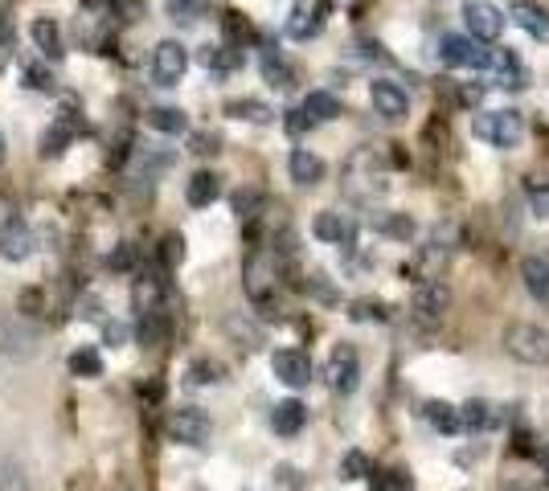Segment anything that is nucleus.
<instances>
[{"label": "nucleus", "mask_w": 549, "mask_h": 491, "mask_svg": "<svg viewBox=\"0 0 549 491\" xmlns=\"http://www.w3.org/2000/svg\"><path fill=\"white\" fill-rule=\"evenodd\" d=\"M472 136L488 148H517L525 140V115L521 111H484L472 119Z\"/></svg>", "instance_id": "f257e3e1"}, {"label": "nucleus", "mask_w": 549, "mask_h": 491, "mask_svg": "<svg viewBox=\"0 0 549 491\" xmlns=\"http://www.w3.org/2000/svg\"><path fill=\"white\" fill-rule=\"evenodd\" d=\"M504 352L521 365H549V332L537 324H509L504 328Z\"/></svg>", "instance_id": "f03ea898"}, {"label": "nucleus", "mask_w": 549, "mask_h": 491, "mask_svg": "<svg viewBox=\"0 0 549 491\" xmlns=\"http://www.w3.org/2000/svg\"><path fill=\"white\" fill-rule=\"evenodd\" d=\"M275 283H279L275 258L267 250H250L246 262H242V287H246L250 303H255V307H271L275 303Z\"/></svg>", "instance_id": "7ed1b4c3"}, {"label": "nucleus", "mask_w": 549, "mask_h": 491, "mask_svg": "<svg viewBox=\"0 0 549 491\" xmlns=\"http://www.w3.org/2000/svg\"><path fill=\"white\" fill-rule=\"evenodd\" d=\"M447 307H451V291H447V283H439V279H422V283L414 287L410 316H414L418 328L435 332V328L447 320Z\"/></svg>", "instance_id": "20e7f679"}, {"label": "nucleus", "mask_w": 549, "mask_h": 491, "mask_svg": "<svg viewBox=\"0 0 549 491\" xmlns=\"http://www.w3.org/2000/svg\"><path fill=\"white\" fill-rule=\"evenodd\" d=\"M164 434L181 446H205L214 438V422H209V414H201L197 406H177L164 418Z\"/></svg>", "instance_id": "39448f33"}, {"label": "nucleus", "mask_w": 549, "mask_h": 491, "mask_svg": "<svg viewBox=\"0 0 549 491\" xmlns=\"http://www.w3.org/2000/svg\"><path fill=\"white\" fill-rule=\"evenodd\" d=\"M324 381H328L332 393H341V397H349V393L361 385V356H357L353 344H336V348L328 352Z\"/></svg>", "instance_id": "423d86ee"}, {"label": "nucleus", "mask_w": 549, "mask_h": 491, "mask_svg": "<svg viewBox=\"0 0 549 491\" xmlns=\"http://www.w3.org/2000/svg\"><path fill=\"white\" fill-rule=\"evenodd\" d=\"M41 344V328L29 324L25 316H5L0 320V352L13 356V361H29Z\"/></svg>", "instance_id": "0eeeda50"}, {"label": "nucleus", "mask_w": 549, "mask_h": 491, "mask_svg": "<svg viewBox=\"0 0 549 491\" xmlns=\"http://www.w3.org/2000/svg\"><path fill=\"white\" fill-rule=\"evenodd\" d=\"M463 21H468V37H476L480 46H496V37L504 33V13L492 0H468L463 5Z\"/></svg>", "instance_id": "6e6552de"}, {"label": "nucleus", "mask_w": 549, "mask_h": 491, "mask_svg": "<svg viewBox=\"0 0 549 491\" xmlns=\"http://www.w3.org/2000/svg\"><path fill=\"white\" fill-rule=\"evenodd\" d=\"M189 70V50L181 46V41H160V46L152 50V82L156 86H177Z\"/></svg>", "instance_id": "1a4fd4ad"}, {"label": "nucleus", "mask_w": 549, "mask_h": 491, "mask_svg": "<svg viewBox=\"0 0 549 491\" xmlns=\"http://www.w3.org/2000/svg\"><path fill=\"white\" fill-rule=\"evenodd\" d=\"M78 131H82V119L74 115V111H58L54 115V123L41 131V160H58V156H66V148L78 140Z\"/></svg>", "instance_id": "9d476101"}, {"label": "nucleus", "mask_w": 549, "mask_h": 491, "mask_svg": "<svg viewBox=\"0 0 549 491\" xmlns=\"http://www.w3.org/2000/svg\"><path fill=\"white\" fill-rule=\"evenodd\" d=\"M271 373L287 385V389H308L312 381V356L300 352V348H279L271 356Z\"/></svg>", "instance_id": "9b49d317"}, {"label": "nucleus", "mask_w": 549, "mask_h": 491, "mask_svg": "<svg viewBox=\"0 0 549 491\" xmlns=\"http://www.w3.org/2000/svg\"><path fill=\"white\" fill-rule=\"evenodd\" d=\"M484 70H488L500 86H509V91H521V86H529L525 62H521L513 50H504V46H492V50L484 54Z\"/></svg>", "instance_id": "f8f14e48"}, {"label": "nucleus", "mask_w": 549, "mask_h": 491, "mask_svg": "<svg viewBox=\"0 0 549 491\" xmlns=\"http://www.w3.org/2000/svg\"><path fill=\"white\" fill-rule=\"evenodd\" d=\"M33 250H37V238L29 230V221L13 213L5 226H0V258H5V262H25Z\"/></svg>", "instance_id": "ddd939ff"}, {"label": "nucleus", "mask_w": 549, "mask_h": 491, "mask_svg": "<svg viewBox=\"0 0 549 491\" xmlns=\"http://www.w3.org/2000/svg\"><path fill=\"white\" fill-rule=\"evenodd\" d=\"M484 54L488 50H480V41L476 37H463V33H447L439 41V62L447 70H459V66H480L484 70Z\"/></svg>", "instance_id": "4468645a"}, {"label": "nucleus", "mask_w": 549, "mask_h": 491, "mask_svg": "<svg viewBox=\"0 0 549 491\" xmlns=\"http://www.w3.org/2000/svg\"><path fill=\"white\" fill-rule=\"evenodd\" d=\"M369 103H373V111H377V115L390 119V123L406 119V111H410L406 91H402L398 82H390V78H377V82H369Z\"/></svg>", "instance_id": "2eb2a0df"}, {"label": "nucleus", "mask_w": 549, "mask_h": 491, "mask_svg": "<svg viewBox=\"0 0 549 491\" xmlns=\"http://www.w3.org/2000/svg\"><path fill=\"white\" fill-rule=\"evenodd\" d=\"M324 17H328V0H304L295 5V13L287 17V37L291 41H308L324 29Z\"/></svg>", "instance_id": "dca6fc26"}, {"label": "nucleus", "mask_w": 549, "mask_h": 491, "mask_svg": "<svg viewBox=\"0 0 549 491\" xmlns=\"http://www.w3.org/2000/svg\"><path fill=\"white\" fill-rule=\"evenodd\" d=\"M509 17H513L533 41H549V9L537 5V0H513V5H509Z\"/></svg>", "instance_id": "f3484780"}, {"label": "nucleus", "mask_w": 549, "mask_h": 491, "mask_svg": "<svg viewBox=\"0 0 549 491\" xmlns=\"http://www.w3.org/2000/svg\"><path fill=\"white\" fill-rule=\"evenodd\" d=\"M287 172H291V181L295 185H304V189H312V185H320L324 181V160L316 156V152H308V148H295L291 156H287Z\"/></svg>", "instance_id": "a211bd4d"}, {"label": "nucleus", "mask_w": 549, "mask_h": 491, "mask_svg": "<svg viewBox=\"0 0 549 491\" xmlns=\"http://www.w3.org/2000/svg\"><path fill=\"white\" fill-rule=\"evenodd\" d=\"M521 283L537 303H549V254H525Z\"/></svg>", "instance_id": "6ab92c4d"}, {"label": "nucleus", "mask_w": 549, "mask_h": 491, "mask_svg": "<svg viewBox=\"0 0 549 491\" xmlns=\"http://www.w3.org/2000/svg\"><path fill=\"white\" fill-rule=\"evenodd\" d=\"M29 33H33V46H37L41 54H46L50 62H62V58H66V41H62V25H58L54 17H37Z\"/></svg>", "instance_id": "aec40b11"}, {"label": "nucleus", "mask_w": 549, "mask_h": 491, "mask_svg": "<svg viewBox=\"0 0 549 491\" xmlns=\"http://www.w3.org/2000/svg\"><path fill=\"white\" fill-rule=\"evenodd\" d=\"M312 234L320 242H328V246H341V242H353V221L341 217V213H332V209H324V213L312 217Z\"/></svg>", "instance_id": "412c9836"}, {"label": "nucleus", "mask_w": 549, "mask_h": 491, "mask_svg": "<svg viewBox=\"0 0 549 491\" xmlns=\"http://www.w3.org/2000/svg\"><path fill=\"white\" fill-rule=\"evenodd\" d=\"M304 422H308V406H304V401H295V397L279 401V406L271 410V430H275V434H283V438L300 434V430H304Z\"/></svg>", "instance_id": "4be33fe9"}, {"label": "nucleus", "mask_w": 549, "mask_h": 491, "mask_svg": "<svg viewBox=\"0 0 549 491\" xmlns=\"http://www.w3.org/2000/svg\"><path fill=\"white\" fill-rule=\"evenodd\" d=\"M173 332V316H168V307H156V311H144L140 324H136V336L144 348H160Z\"/></svg>", "instance_id": "5701e85b"}, {"label": "nucleus", "mask_w": 549, "mask_h": 491, "mask_svg": "<svg viewBox=\"0 0 549 491\" xmlns=\"http://www.w3.org/2000/svg\"><path fill=\"white\" fill-rule=\"evenodd\" d=\"M177 164V152H168V148H136V176H144V181H160V176Z\"/></svg>", "instance_id": "b1692460"}, {"label": "nucleus", "mask_w": 549, "mask_h": 491, "mask_svg": "<svg viewBox=\"0 0 549 491\" xmlns=\"http://www.w3.org/2000/svg\"><path fill=\"white\" fill-rule=\"evenodd\" d=\"M197 62L205 70H218V74H230L242 66V46H230V41H218V46H201Z\"/></svg>", "instance_id": "393cba45"}, {"label": "nucleus", "mask_w": 549, "mask_h": 491, "mask_svg": "<svg viewBox=\"0 0 549 491\" xmlns=\"http://www.w3.org/2000/svg\"><path fill=\"white\" fill-rule=\"evenodd\" d=\"M185 197H189V205L193 209H205V205H214L218 197H222V176L218 172H193V181H189V189H185Z\"/></svg>", "instance_id": "a878e982"}, {"label": "nucleus", "mask_w": 549, "mask_h": 491, "mask_svg": "<svg viewBox=\"0 0 549 491\" xmlns=\"http://www.w3.org/2000/svg\"><path fill=\"white\" fill-rule=\"evenodd\" d=\"M226 381V365L214 361V356H197L185 369V385L189 389H209V385H222Z\"/></svg>", "instance_id": "bb28decb"}, {"label": "nucleus", "mask_w": 549, "mask_h": 491, "mask_svg": "<svg viewBox=\"0 0 549 491\" xmlns=\"http://www.w3.org/2000/svg\"><path fill=\"white\" fill-rule=\"evenodd\" d=\"M0 491H33L25 463L9 451V446H0Z\"/></svg>", "instance_id": "cd10ccee"}, {"label": "nucleus", "mask_w": 549, "mask_h": 491, "mask_svg": "<svg viewBox=\"0 0 549 491\" xmlns=\"http://www.w3.org/2000/svg\"><path fill=\"white\" fill-rule=\"evenodd\" d=\"M144 119L152 131H160V136H185L189 131V115L181 107H152Z\"/></svg>", "instance_id": "c85d7f7f"}, {"label": "nucleus", "mask_w": 549, "mask_h": 491, "mask_svg": "<svg viewBox=\"0 0 549 491\" xmlns=\"http://www.w3.org/2000/svg\"><path fill=\"white\" fill-rule=\"evenodd\" d=\"M263 78H267V86H275V91H291L295 86V70L283 62V54H275V50H263Z\"/></svg>", "instance_id": "c756f323"}, {"label": "nucleus", "mask_w": 549, "mask_h": 491, "mask_svg": "<svg viewBox=\"0 0 549 491\" xmlns=\"http://www.w3.org/2000/svg\"><path fill=\"white\" fill-rule=\"evenodd\" d=\"M422 418H427L439 434H455V430H463L459 410H455V406H447V401H427V406H422Z\"/></svg>", "instance_id": "7c9ffc66"}, {"label": "nucleus", "mask_w": 549, "mask_h": 491, "mask_svg": "<svg viewBox=\"0 0 549 491\" xmlns=\"http://www.w3.org/2000/svg\"><path fill=\"white\" fill-rule=\"evenodd\" d=\"M226 115L230 119H242V123H271L275 111L263 103V99H230L226 103Z\"/></svg>", "instance_id": "2f4dec72"}, {"label": "nucleus", "mask_w": 549, "mask_h": 491, "mask_svg": "<svg viewBox=\"0 0 549 491\" xmlns=\"http://www.w3.org/2000/svg\"><path fill=\"white\" fill-rule=\"evenodd\" d=\"M304 111L312 115V123H328V119L341 115V99L328 95V91H312V95L304 99Z\"/></svg>", "instance_id": "473e14b6"}, {"label": "nucleus", "mask_w": 549, "mask_h": 491, "mask_svg": "<svg viewBox=\"0 0 549 491\" xmlns=\"http://www.w3.org/2000/svg\"><path fill=\"white\" fill-rule=\"evenodd\" d=\"M349 316L361 320V324H390V303H382V299H357L349 307Z\"/></svg>", "instance_id": "72a5a7b5"}, {"label": "nucleus", "mask_w": 549, "mask_h": 491, "mask_svg": "<svg viewBox=\"0 0 549 491\" xmlns=\"http://www.w3.org/2000/svg\"><path fill=\"white\" fill-rule=\"evenodd\" d=\"M70 373L74 377H103V356L95 352V348H78V352H70Z\"/></svg>", "instance_id": "f704fd0d"}, {"label": "nucleus", "mask_w": 549, "mask_h": 491, "mask_svg": "<svg viewBox=\"0 0 549 491\" xmlns=\"http://www.w3.org/2000/svg\"><path fill=\"white\" fill-rule=\"evenodd\" d=\"M459 418H463V430H488L492 426V406L488 401H468V406L459 410Z\"/></svg>", "instance_id": "c9c22d12"}, {"label": "nucleus", "mask_w": 549, "mask_h": 491, "mask_svg": "<svg viewBox=\"0 0 549 491\" xmlns=\"http://www.w3.org/2000/svg\"><path fill=\"white\" fill-rule=\"evenodd\" d=\"M160 262H164V271H177V266L185 262V238L181 234H164L160 238Z\"/></svg>", "instance_id": "e433bc0d"}, {"label": "nucleus", "mask_w": 549, "mask_h": 491, "mask_svg": "<svg viewBox=\"0 0 549 491\" xmlns=\"http://www.w3.org/2000/svg\"><path fill=\"white\" fill-rule=\"evenodd\" d=\"M164 9H168V17L181 21V25H193V21H201V13H205L201 0H164Z\"/></svg>", "instance_id": "4c0bfd02"}, {"label": "nucleus", "mask_w": 549, "mask_h": 491, "mask_svg": "<svg viewBox=\"0 0 549 491\" xmlns=\"http://www.w3.org/2000/svg\"><path fill=\"white\" fill-rule=\"evenodd\" d=\"M373 491H414V479L406 471H382L373 475Z\"/></svg>", "instance_id": "58836bf2"}, {"label": "nucleus", "mask_w": 549, "mask_h": 491, "mask_svg": "<svg viewBox=\"0 0 549 491\" xmlns=\"http://www.w3.org/2000/svg\"><path fill=\"white\" fill-rule=\"evenodd\" d=\"M25 86L29 91H41V95H54V74L33 62V66H25Z\"/></svg>", "instance_id": "ea45409f"}, {"label": "nucleus", "mask_w": 549, "mask_h": 491, "mask_svg": "<svg viewBox=\"0 0 549 491\" xmlns=\"http://www.w3.org/2000/svg\"><path fill=\"white\" fill-rule=\"evenodd\" d=\"M365 475H373L369 459H365L361 451H349V455L341 459V479H365Z\"/></svg>", "instance_id": "a19ab883"}, {"label": "nucleus", "mask_w": 549, "mask_h": 491, "mask_svg": "<svg viewBox=\"0 0 549 491\" xmlns=\"http://www.w3.org/2000/svg\"><path fill=\"white\" fill-rule=\"evenodd\" d=\"M13 46H17V29H13V17H0V70L9 66V58H13Z\"/></svg>", "instance_id": "79ce46f5"}, {"label": "nucleus", "mask_w": 549, "mask_h": 491, "mask_svg": "<svg viewBox=\"0 0 549 491\" xmlns=\"http://www.w3.org/2000/svg\"><path fill=\"white\" fill-rule=\"evenodd\" d=\"M259 205H263V193H255V189L238 193V197H234V213H238V221H250Z\"/></svg>", "instance_id": "37998d69"}, {"label": "nucleus", "mask_w": 549, "mask_h": 491, "mask_svg": "<svg viewBox=\"0 0 549 491\" xmlns=\"http://www.w3.org/2000/svg\"><path fill=\"white\" fill-rule=\"evenodd\" d=\"M111 13L123 21H140V17H148V5L144 0H111Z\"/></svg>", "instance_id": "c03bdc74"}, {"label": "nucleus", "mask_w": 549, "mask_h": 491, "mask_svg": "<svg viewBox=\"0 0 549 491\" xmlns=\"http://www.w3.org/2000/svg\"><path fill=\"white\" fill-rule=\"evenodd\" d=\"M377 230L390 234V238H410V234H414L410 217H377Z\"/></svg>", "instance_id": "a18cd8bd"}, {"label": "nucleus", "mask_w": 549, "mask_h": 491, "mask_svg": "<svg viewBox=\"0 0 549 491\" xmlns=\"http://www.w3.org/2000/svg\"><path fill=\"white\" fill-rule=\"evenodd\" d=\"M103 340H107L111 348L128 344V324H123V320H107V324H103Z\"/></svg>", "instance_id": "49530a36"}, {"label": "nucleus", "mask_w": 549, "mask_h": 491, "mask_svg": "<svg viewBox=\"0 0 549 491\" xmlns=\"http://www.w3.org/2000/svg\"><path fill=\"white\" fill-rule=\"evenodd\" d=\"M312 127V115L300 107V111H287V131H291V136H304V131Z\"/></svg>", "instance_id": "de8ad7c7"}, {"label": "nucleus", "mask_w": 549, "mask_h": 491, "mask_svg": "<svg viewBox=\"0 0 549 491\" xmlns=\"http://www.w3.org/2000/svg\"><path fill=\"white\" fill-rule=\"evenodd\" d=\"M529 201H533V213H537V217H549V189L529 185Z\"/></svg>", "instance_id": "09e8293b"}, {"label": "nucleus", "mask_w": 549, "mask_h": 491, "mask_svg": "<svg viewBox=\"0 0 549 491\" xmlns=\"http://www.w3.org/2000/svg\"><path fill=\"white\" fill-rule=\"evenodd\" d=\"M132 262H136V250L132 246H119L111 254V271H132Z\"/></svg>", "instance_id": "8fccbe9b"}, {"label": "nucleus", "mask_w": 549, "mask_h": 491, "mask_svg": "<svg viewBox=\"0 0 549 491\" xmlns=\"http://www.w3.org/2000/svg\"><path fill=\"white\" fill-rule=\"evenodd\" d=\"M193 144H197L193 152H201V156H205V152H218V140H214V136H197Z\"/></svg>", "instance_id": "3c124183"}, {"label": "nucleus", "mask_w": 549, "mask_h": 491, "mask_svg": "<svg viewBox=\"0 0 549 491\" xmlns=\"http://www.w3.org/2000/svg\"><path fill=\"white\" fill-rule=\"evenodd\" d=\"M9 217H13V209H9V201H5V197H0V226H5Z\"/></svg>", "instance_id": "603ef678"}, {"label": "nucleus", "mask_w": 549, "mask_h": 491, "mask_svg": "<svg viewBox=\"0 0 549 491\" xmlns=\"http://www.w3.org/2000/svg\"><path fill=\"white\" fill-rule=\"evenodd\" d=\"M9 160V144H5V131H0V164Z\"/></svg>", "instance_id": "864d4df0"}, {"label": "nucleus", "mask_w": 549, "mask_h": 491, "mask_svg": "<svg viewBox=\"0 0 549 491\" xmlns=\"http://www.w3.org/2000/svg\"><path fill=\"white\" fill-rule=\"evenodd\" d=\"M513 491H525V487H513Z\"/></svg>", "instance_id": "5fc2aeb1"}]
</instances>
